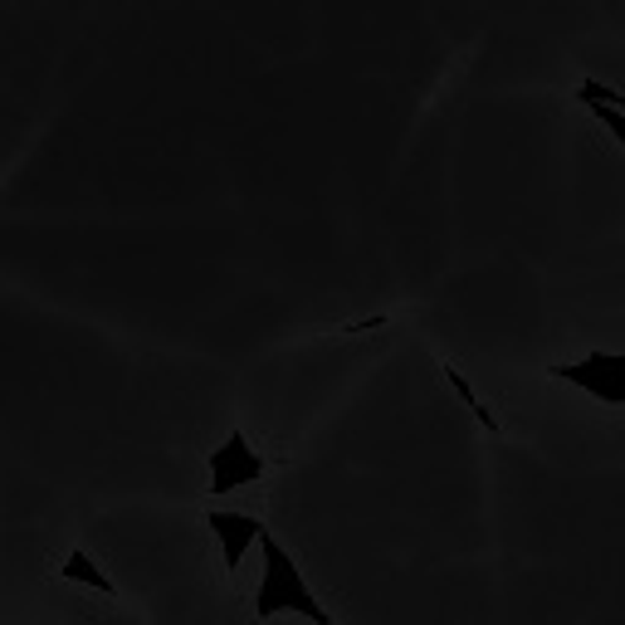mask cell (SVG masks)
I'll list each match as a JSON object with an SVG mask.
<instances>
[{"mask_svg":"<svg viewBox=\"0 0 625 625\" xmlns=\"http://www.w3.org/2000/svg\"><path fill=\"white\" fill-rule=\"evenodd\" d=\"M259 557H265V582H259V596H255V616L269 621L279 616V611H299V616H309L313 625H333L323 606H317V596L303 582V572L293 567L289 548L274 538V532H259Z\"/></svg>","mask_w":625,"mask_h":625,"instance_id":"cell-1","label":"cell"},{"mask_svg":"<svg viewBox=\"0 0 625 625\" xmlns=\"http://www.w3.org/2000/svg\"><path fill=\"white\" fill-rule=\"evenodd\" d=\"M552 377L606 406H625V352H586L582 362H557Z\"/></svg>","mask_w":625,"mask_h":625,"instance_id":"cell-2","label":"cell"},{"mask_svg":"<svg viewBox=\"0 0 625 625\" xmlns=\"http://www.w3.org/2000/svg\"><path fill=\"white\" fill-rule=\"evenodd\" d=\"M206 464H211V498H225V494H235V488H249V484H259L269 474V460L249 445L245 430H235L225 445H215Z\"/></svg>","mask_w":625,"mask_h":625,"instance_id":"cell-3","label":"cell"},{"mask_svg":"<svg viewBox=\"0 0 625 625\" xmlns=\"http://www.w3.org/2000/svg\"><path fill=\"white\" fill-rule=\"evenodd\" d=\"M206 522H211L215 538H220V562H225V572L235 576V572H240V562H245V552L259 548V532H265V522L249 518V514H225V508H211Z\"/></svg>","mask_w":625,"mask_h":625,"instance_id":"cell-4","label":"cell"},{"mask_svg":"<svg viewBox=\"0 0 625 625\" xmlns=\"http://www.w3.org/2000/svg\"><path fill=\"white\" fill-rule=\"evenodd\" d=\"M60 582H78V586L98 591V596H112V591H118V586H112L108 576H104V567H98L84 548H74V552H69V562L60 567Z\"/></svg>","mask_w":625,"mask_h":625,"instance_id":"cell-5","label":"cell"},{"mask_svg":"<svg viewBox=\"0 0 625 625\" xmlns=\"http://www.w3.org/2000/svg\"><path fill=\"white\" fill-rule=\"evenodd\" d=\"M440 377H445V381H450V391H454V396H460V401H464V406H470V416H474V420H479V425L488 430V435H498V430H504V425H498V416H494V411H488V406L479 401V396H474V386H470V377H464V371H460V367H450V362H440Z\"/></svg>","mask_w":625,"mask_h":625,"instance_id":"cell-6","label":"cell"},{"mask_svg":"<svg viewBox=\"0 0 625 625\" xmlns=\"http://www.w3.org/2000/svg\"><path fill=\"white\" fill-rule=\"evenodd\" d=\"M586 108H591V118H596L601 128H606L611 138H616V142L625 147V112H621L616 104H586Z\"/></svg>","mask_w":625,"mask_h":625,"instance_id":"cell-7","label":"cell"},{"mask_svg":"<svg viewBox=\"0 0 625 625\" xmlns=\"http://www.w3.org/2000/svg\"><path fill=\"white\" fill-rule=\"evenodd\" d=\"M576 98H582V104H616V108H625V104H621V94H611V88H601L596 78H586V84L576 88Z\"/></svg>","mask_w":625,"mask_h":625,"instance_id":"cell-8","label":"cell"},{"mask_svg":"<svg viewBox=\"0 0 625 625\" xmlns=\"http://www.w3.org/2000/svg\"><path fill=\"white\" fill-rule=\"evenodd\" d=\"M377 327H386V313H371V317H362V323H343V327H333L337 337H357V333H377Z\"/></svg>","mask_w":625,"mask_h":625,"instance_id":"cell-9","label":"cell"}]
</instances>
